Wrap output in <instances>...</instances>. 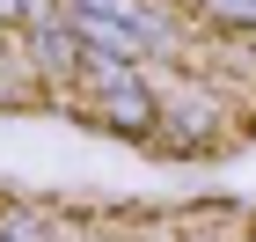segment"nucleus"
Segmentation results:
<instances>
[{
	"label": "nucleus",
	"mask_w": 256,
	"mask_h": 242,
	"mask_svg": "<svg viewBox=\"0 0 256 242\" xmlns=\"http://www.w3.org/2000/svg\"><path fill=\"white\" fill-rule=\"evenodd\" d=\"M0 242H44L37 220H0Z\"/></svg>",
	"instance_id": "f03ea898"
},
{
	"label": "nucleus",
	"mask_w": 256,
	"mask_h": 242,
	"mask_svg": "<svg viewBox=\"0 0 256 242\" xmlns=\"http://www.w3.org/2000/svg\"><path fill=\"white\" fill-rule=\"evenodd\" d=\"M96 118H102V125H118V132H146V125H154V96H146V81H139L132 66L102 81V96H96Z\"/></svg>",
	"instance_id": "f257e3e1"
},
{
	"label": "nucleus",
	"mask_w": 256,
	"mask_h": 242,
	"mask_svg": "<svg viewBox=\"0 0 256 242\" xmlns=\"http://www.w3.org/2000/svg\"><path fill=\"white\" fill-rule=\"evenodd\" d=\"M8 15H22V0H0V22H8Z\"/></svg>",
	"instance_id": "7ed1b4c3"
}]
</instances>
